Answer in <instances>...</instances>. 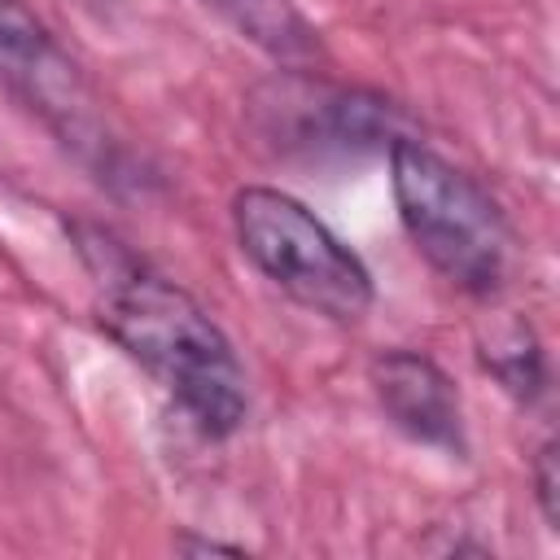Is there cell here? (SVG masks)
Instances as JSON below:
<instances>
[{"label": "cell", "instance_id": "6", "mask_svg": "<svg viewBox=\"0 0 560 560\" xmlns=\"http://www.w3.org/2000/svg\"><path fill=\"white\" fill-rule=\"evenodd\" d=\"M368 385L389 420L407 442L442 451L464 459L468 455V429H464V402L446 368L420 350H381L368 363Z\"/></svg>", "mask_w": 560, "mask_h": 560}, {"label": "cell", "instance_id": "10", "mask_svg": "<svg viewBox=\"0 0 560 560\" xmlns=\"http://www.w3.org/2000/svg\"><path fill=\"white\" fill-rule=\"evenodd\" d=\"M175 547L179 551H192V556H201V551H228V556H241L245 547H236V542H214V538H175Z\"/></svg>", "mask_w": 560, "mask_h": 560}, {"label": "cell", "instance_id": "9", "mask_svg": "<svg viewBox=\"0 0 560 560\" xmlns=\"http://www.w3.org/2000/svg\"><path fill=\"white\" fill-rule=\"evenodd\" d=\"M529 481H534V503L547 521V529H560V446L556 438H542L529 464Z\"/></svg>", "mask_w": 560, "mask_h": 560}, {"label": "cell", "instance_id": "1", "mask_svg": "<svg viewBox=\"0 0 560 560\" xmlns=\"http://www.w3.org/2000/svg\"><path fill=\"white\" fill-rule=\"evenodd\" d=\"M79 254L96 280V319L206 438H232L249 416V381L214 315L171 276L136 258L109 228L79 223Z\"/></svg>", "mask_w": 560, "mask_h": 560}, {"label": "cell", "instance_id": "5", "mask_svg": "<svg viewBox=\"0 0 560 560\" xmlns=\"http://www.w3.org/2000/svg\"><path fill=\"white\" fill-rule=\"evenodd\" d=\"M0 88L39 114L79 158L109 166V136L79 61L22 0H0Z\"/></svg>", "mask_w": 560, "mask_h": 560}, {"label": "cell", "instance_id": "8", "mask_svg": "<svg viewBox=\"0 0 560 560\" xmlns=\"http://www.w3.org/2000/svg\"><path fill=\"white\" fill-rule=\"evenodd\" d=\"M477 359L499 381V389L508 398H516L521 407H534L547 394V354H542V341L529 328V319H521V315L499 319L477 341Z\"/></svg>", "mask_w": 560, "mask_h": 560}, {"label": "cell", "instance_id": "4", "mask_svg": "<svg viewBox=\"0 0 560 560\" xmlns=\"http://www.w3.org/2000/svg\"><path fill=\"white\" fill-rule=\"evenodd\" d=\"M254 127L284 153H385L416 136L411 114L376 88L332 83L315 70H280L249 96Z\"/></svg>", "mask_w": 560, "mask_h": 560}, {"label": "cell", "instance_id": "3", "mask_svg": "<svg viewBox=\"0 0 560 560\" xmlns=\"http://www.w3.org/2000/svg\"><path fill=\"white\" fill-rule=\"evenodd\" d=\"M232 232L249 267L289 302L337 324H354L372 311L376 284L368 262L302 197L245 184L232 197Z\"/></svg>", "mask_w": 560, "mask_h": 560}, {"label": "cell", "instance_id": "7", "mask_svg": "<svg viewBox=\"0 0 560 560\" xmlns=\"http://www.w3.org/2000/svg\"><path fill=\"white\" fill-rule=\"evenodd\" d=\"M206 9L284 70H315L324 61V39L298 0H206Z\"/></svg>", "mask_w": 560, "mask_h": 560}, {"label": "cell", "instance_id": "2", "mask_svg": "<svg viewBox=\"0 0 560 560\" xmlns=\"http://www.w3.org/2000/svg\"><path fill=\"white\" fill-rule=\"evenodd\" d=\"M398 223L416 254L459 293L494 298L512 271V223L490 188L420 136L385 149Z\"/></svg>", "mask_w": 560, "mask_h": 560}]
</instances>
